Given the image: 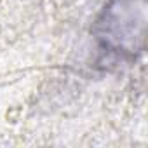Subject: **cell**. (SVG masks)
Segmentation results:
<instances>
[{
    "label": "cell",
    "instance_id": "obj_1",
    "mask_svg": "<svg viewBox=\"0 0 148 148\" xmlns=\"http://www.w3.org/2000/svg\"><path fill=\"white\" fill-rule=\"evenodd\" d=\"M148 0H106L92 35L98 49L113 61H136L146 45Z\"/></svg>",
    "mask_w": 148,
    "mask_h": 148
}]
</instances>
